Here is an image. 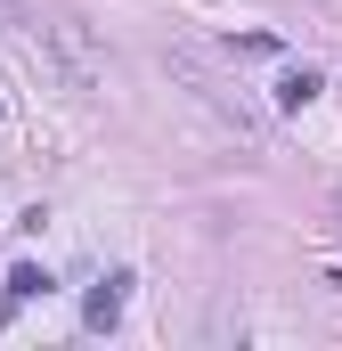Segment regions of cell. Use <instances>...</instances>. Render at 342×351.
Segmentation results:
<instances>
[{"instance_id": "cell-1", "label": "cell", "mask_w": 342, "mask_h": 351, "mask_svg": "<svg viewBox=\"0 0 342 351\" xmlns=\"http://www.w3.org/2000/svg\"><path fill=\"white\" fill-rule=\"evenodd\" d=\"M122 302H131V278H122V269H106V278L82 294V327H90V335H106V327L122 319Z\"/></svg>"}, {"instance_id": "cell-2", "label": "cell", "mask_w": 342, "mask_h": 351, "mask_svg": "<svg viewBox=\"0 0 342 351\" xmlns=\"http://www.w3.org/2000/svg\"><path fill=\"white\" fill-rule=\"evenodd\" d=\"M318 90H326V74H318V66H285V74H277V106H285V114H302Z\"/></svg>"}, {"instance_id": "cell-3", "label": "cell", "mask_w": 342, "mask_h": 351, "mask_svg": "<svg viewBox=\"0 0 342 351\" xmlns=\"http://www.w3.org/2000/svg\"><path fill=\"white\" fill-rule=\"evenodd\" d=\"M41 294H49V269H41V262H16V269H8V302H41Z\"/></svg>"}, {"instance_id": "cell-4", "label": "cell", "mask_w": 342, "mask_h": 351, "mask_svg": "<svg viewBox=\"0 0 342 351\" xmlns=\"http://www.w3.org/2000/svg\"><path fill=\"white\" fill-rule=\"evenodd\" d=\"M0 25H33V8L25 0H0Z\"/></svg>"}, {"instance_id": "cell-5", "label": "cell", "mask_w": 342, "mask_h": 351, "mask_svg": "<svg viewBox=\"0 0 342 351\" xmlns=\"http://www.w3.org/2000/svg\"><path fill=\"white\" fill-rule=\"evenodd\" d=\"M334 237H342V188H334Z\"/></svg>"}]
</instances>
